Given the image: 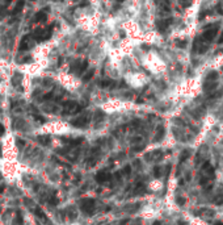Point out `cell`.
Segmentation results:
<instances>
[{"label":"cell","instance_id":"obj_4","mask_svg":"<svg viewBox=\"0 0 223 225\" xmlns=\"http://www.w3.org/2000/svg\"><path fill=\"white\" fill-rule=\"evenodd\" d=\"M80 207L85 213H92L95 209V200L93 199H83V200H80Z\"/></svg>","mask_w":223,"mask_h":225},{"label":"cell","instance_id":"obj_28","mask_svg":"<svg viewBox=\"0 0 223 225\" xmlns=\"http://www.w3.org/2000/svg\"><path fill=\"white\" fill-rule=\"evenodd\" d=\"M217 9H218V12H219V13L223 14V7H222L221 4H218V5H217Z\"/></svg>","mask_w":223,"mask_h":225},{"label":"cell","instance_id":"obj_17","mask_svg":"<svg viewBox=\"0 0 223 225\" xmlns=\"http://www.w3.org/2000/svg\"><path fill=\"white\" fill-rule=\"evenodd\" d=\"M93 72H95L93 70H89V71H87V72H85V75H84V77H83V81H84V82H88L89 79H91V78L93 77Z\"/></svg>","mask_w":223,"mask_h":225},{"label":"cell","instance_id":"obj_19","mask_svg":"<svg viewBox=\"0 0 223 225\" xmlns=\"http://www.w3.org/2000/svg\"><path fill=\"white\" fill-rule=\"evenodd\" d=\"M218 78V74L217 72H210V74L206 77V81H215Z\"/></svg>","mask_w":223,"mask_h":225},{"label":"cell","instance_id":"obj_22","mask_svg":"<svg viewBox=\"0 0 223 225\" xmlns=\"http://www.w3.org/2000/svg\"><path fill=\"white\" fill-rule=\"evenodd\" d=\"M154 174H155V176H156V178H159V176L161 175V170H160L159 166H156V167L154 169Z\"/></svg>","mask_w":223,"mask_h":225},{"label":"cell","instance_id":"obj_14","mask_svg":"<svg viewBox=\"0 0 223 225\" xmlns=\"http://www.w3.org/2000/svg\"><path fill=\"white\" fill-rule=\"evenodd\" d=\"M38 141H39V144H42V145H49L50 137L49 136H39L38 137Z\"/></svg>","mask_w":223,"mask_h":225},{"label":"cell","instance_id":"obj_7","mask_svg":"<svg viewBox=\"0 0 223 225\" xmlns=\"http://www.w3.org/2000/svg\"><path fill=\"white\" fill-rule=\"evenodd\" d=\"M109 179H110V174H108L106 171H99L96 174V182L99 183H105Z\"/></svg>","mask_w":223,"mask_h":225},{"label":"cell","instance_id":"obj_27","mask_svg":"<svg viewBox=\"0 0 223 225\" xmlns=\"http://www.w3.org/2000/svg\"><path fill=\"white\" fill-rule=\"evenodd\" d=\"M17 224H19V225L23 224V219H21V215H20V213H17Z\"/></svg>","mask_w":223,"mask_h":225},{"label":"cell","instance_id":"obj_30","mask_svg":"<svg viewBox=\"0 0 223 225\" xmlns=\"http://www.w3.org/2000/svg\"><path fill=\"white\" fill-rule=\"evenodd\" d=\"M3 133H4V126L0 124V137H2V134H3Z\"/></svg>","mask_w":223,"mask_h":225},{"label":"cell","instance_id":"obj_35","mask_svg":"<svg viewBox=\"0 0 223 225\" xmlns=\"http://www.w3.org/2000/svg\"><path fill=\"white\" fill-rule=\"evenodd\" d=\"M154 225H161V224H160V223H157V221H156V223H155V224H154Z\"/></svg>","mask_w":223,"mask_h":225},{"label":"cell","instance_id":"obj_6","mask_svg":"<svg viewBox=\"0 0 223 225\" xmlns=\"http://www.w3.org/2000/svg\"><path fill=\"white\" fill-rule=\"evenodd\" d=\"M33 45V37L32 36H25V37L21 38V42H20V50H29Z\"/></svg>","mask_w":223,"mask_h":225},{"label":"cell","instance_id":"obj_8","mask_svg":"<svg viewBox=\"0 0 223 225\" xmlns=\"http://www.w3.org/2000/svg\"><path fill=\"white\" fill-rule=\"evenodd\" d=\"M171 23H172V20H171V19H167V20H159V21L156 23V27H157V29H159L160 32H164L165 29H167V28L171 25Z\"/></svg>","mask_w":223,"mask_h":225},{"label":"cell","instance_id":"obj_26","mask_svg":"<svg viewBox=\"0 0 223 225\" xmlns=\"http://www.w3.org/2000/svg\"><path fill=\"white\" fill-rule=\"evenodd\" d=\"M49 201H50V204H51V205H53V204H54V205H55V204H57V203H58V199H55V198H51V199H50V200H49Z\"/></svg>","mask_w":223,"mask_h":225},{"label":"cell","instance_id":"obj_15","mask_svg":"<svg viewBox=\"0 0 223 225\" xmlns=\"http://www.w3.org/2000/svg\"><path fill=\"white\" fill-rule=\"evenodd\" d=\"M114 83L112 82V81H102V82H100V86L102 87V88H110V87H113Z\"/></svg>","mask_w":223,"mask_h":225},{"label":"cell","instance_id":"obj_36","mask_svg":"<svg viewBox=\"0 0 223 225\" xmlns=\"http://www.w3.org/2000/svg\"><path fill=\"white\" fill-rule=\"evenodd\" d=\"M117 2H124V0H117Z\"/></svg>","mask_w":223,"mask_h":225},{"label":"cell","instance_id":"obj_12","mask_svg":"<svg viewBox=\"0 0 223 225\" xmlns=\"http://www.w3.org/2000/svg\"><path fill=\"white\" fill-rule=\"evenodd\" d=\"M157 4H159V7L163 11H165V12H168L170 11V8H171V4H170V2L168 0H159L157 2Z\"/></svg>","mask_w":223,"mask_h":225},{"label":"cell","instance_id":"obj_1","mask_svg":"<svg viewBox=\"0 0 223 225\" xmlns=\"http://www.w3.org/2000/svg\"><path fill=\"white\" fill-rule=\"evenodd\" d=\"M87 67H88L87 61H75L70 68V71H71V74H75V75H78V77H80L81 74L85 72Z\"/></svg>","mask_w":223,"mask_h":225},{"label":"cell","instance_id":"obj_23","mask_svg":"<svg viewBox=\"0 0 223 225\" xmlns=\"http://www.w3.org/2000/svg\"><path fill=\"white\" fill-rule=\"evenodd\" d=\"M102 119H104V116H102L101 112H97V116H95V120H96V121H101Z\"/></svg>","mask_w":223,"mask_h":225},{"label":"cell","instance_id":"obj_16","mask_svg":"<svg viewBox=\"0 0 223 225\" xmlns=\"http://www.w3.org/2000/svg\"><path fill=\"white\" fill-rule=\"evenodd\" d=\"M189 154H190V151H189V150H184V151H182L181 155H180V163H181V162H184L185 159L189 157Z\"/></svg>","mask_w":223,"mask_h":225},{"label":"cell","instance_id":"obj_24","mask_svg":"<svg viewBox=\"0 0 223 225\" xmlns=\"http://www.w3.org/2000/svg\"><path fill=\"white\" fill-rule=\"evenodd\" d=\"M185 198H177V204L179 205H184L185 204Z\"/></svg>","mask_w":223,"mask_h":225},{"label":"cell","instance_id":"obj_21","mask_svg":"<svg viewBox=\"0 0 223 225\" xmlns=\"http://www.w3.org/2000/svg\"><path fill=\"white\" fill-rule=\"evenodd\" d=\"M130 171H131V167H130V166H125V167L124 169H122V173H124L125 174V175H129V174H130Z\"/></svg>","mask_w":223,"mask_h":225},{"label":"cell","instance_id":"obj_25","mask_svg":"<svg viewBox=\"0 0 223 225\" xmlns=\"http://www.w3.org/2000/svg\"><path fill=\"white\" fill-rule=\"evenodd\" d=\"M176 45H177L179 48H185V46H186V41H177Z\"/></svg>","mask_w":223,"mask_h":225},{"label":"cell","instance_id":"obj_13","mask_svg":"<svg viewBox=\"0 0 223 225\" xmlns=\"http://www.w3.org/2000/svg\"><path fill=\"white\" fill-rule=\"evenodd\" d=\"M163 137H164V128H163V126H159L157 130H156V134H155V138H154V141L157 142V141H160Z\"/></svg>","mask_w":223,"mask_h":225},{"label":"cell","instance_id":"obj_34","mask_svg":"<svg viewBox=\"0 0 223 225\" xmlns=\"http://www.w3.org/2000/svg\"><path fill=\"white\" fill-rule=\"evenodd\" d=\"M0 157H2V145H0Z\"/></svg>","mask_w":223,"mask_h":225},{"label":"cell","instance_id":"obj_10","mask_svg":"<svg viewBox=\"0 0 223 225\" xmlns=\"http://www.w3.org/2000/svg\"><path fill=\"white\" fill-rule=\"evenodd\" d=\"M46 17H47V14L44 11H41L34 16V23H44V21H46Z\"/></svg>","mask_w":223,"mask_h":225},{"label":"cell","instance_id":"obj_2","mask_svg":"<svg viewBox=\"0 0 223 225\" xmlns=\"http://www.w3.org/2000/svg\"><path fill=\"white\" fill-rule=\"evenodd\" d=\"M81 111V107L79 106L76 101H67L63 106V113L64 115H75Z\"/></svg>","mask_w":223,"mask_h":225},{"label":"cell","instance_id":"obj_18","mask_svg":"<svg viewBox=\"0 0 223 225\" xmlns=\"http://www.w3.org/2000/svg\"><path fill=\"white\" fill-rule=\"evenodd\" d=\"M134 192H135V194H142V192H145V186H143L142 183H139L138 186H136Z\"/></svg>","mask_w":223,"mask_h":225},{"label":"cell","instance_id":"obj_32","mask_svg":"<svg viewBox=\"0 0 223 225\" xmlns=\"http://www.w3.org/2000/svg\"><path fill=\"white\" fill-rule=\"evenodd\" d=\"M219 43H223V32H222V36H221V38H219Z\"/></svg>","mask_w":223,"mask_h":225},{"label":"cell","instance_id":"obj_29","mask_svg":"<svg viewBox=\"0 0 223 225\" xmlns=\"http://www.w3.org/2000/svg\"><path fill=\"white\" fill-rule=\"evenodd\" d=\"M207 14H209V12H206V11H205V12H202V13H201L200 19H201V20H202V19H203V17H205V16H207Z\"/></svg>","mask_w":223,"mask_h":225},{"label":"cell","instance_id":"obj_37","mask_svg":"<svg viewBox=\"0 0 223 225\" xmlns=\"http://www.w3.org/2000/svg\"><path fill=\"white\" fill-rule=\"evenodd\" d=\"M222 70H223V67H222Z\"/></svg>","mask_w":223,"mask_h":225},{"label":"cell","instance_id":"obj_20","mask_svg":"<svg viewBox=\"0 0 223 225\" xmlns=\"http://www.w3.org/2000/svg\"><path fill=\"white\" fill-rule=\"evenodd\" d=\"M35 213H37V215H38L39 217H41V219H44L45 221H47V219H46V215H45V213L42 212V211H41V209H39V208H37V209H35Z\"/></svg>","mask_w":223,"mask_h":225},{"label":"cell","instance_id":"obj_11","mask_svg":"<svg viewBox=\"0 0 223 225\" xmlns=\"http://www.w3.org/2000/svg\"><path fill=\"white\" fill-rule=\"evenodd\" d=\"M24 5H25V2H24V0H19V2H17V4H16V7H15V8H13V11H12V14L20 13L21 11H23V8H24Z\"/></svg>","mask_w":223,"mask_h":225},{"label":"cell","instance_id":"obj_31","mask_svg":"<svg viewBox=\"0 0 223 225\" xmlns=\"http://www.w3.org/2000/svg\"><path fill=\"white\" fill-rule=\"evenodd\" d=\"M11 2H12V0H5V2H4V5L7 7V5H8V4H9V3H11Z\"/></svg>","mask_w":223,"mask_h":225},{"label":"cell","instance_id":"obj_9","mask_svg":"<svg viewBox=\"0 0 223 225\" xmlns=\"http://www.w3.org/2000/svg\"><path fill=\"white\" fill-rule=\"evenodd\" d=\"M215 88H217V82H214V81H206V83H205V86H203V90L207 92L213 91Z\"/></svg>","mask_w":223,"mask_h":225},{"label":"cell","instance_id":"obj_33","mask_svg":"<svg viewBox=\"0 0 223 225\" xmlns=\"http://www.w3.org/2000/svg\"><path fill=\"white\" fill-rule=\"evenodd\" d=\"M215 225H223V223H215Z\"/></svg>","mask_w":223,"mask_h":225},{"label":"cell","instance_id":"obj_3","mask_svg":"<svg viewBox=\"0 0 223 225\" xmlns=\"http://www.w3.org/2000/svg\"><path fill=\"white\" fill-rule=\"evenodd\" d=\"M217 32H218V24L217 25H213V27H207V29L203 32L202 34V40L203 41H211L214 40V37L217 36Z\"/></svg>","mask_w":223,"mask_h":225},{"label":"cell","instance_id":"obj_5","mask_svg":"<svg viewBox=\"0 0 223 225\" xmlns=\"http://www.w3.org/2000/svg\"><path fill=\"white\" fill-rule=\"evenodd\" d=\"M89 121V115H83V116H79V117H76L72 121V125L75 126V128H84L85 125L88 124Z\"/></svg>","mask_w":223,"mask_h":225}]
</instances>
